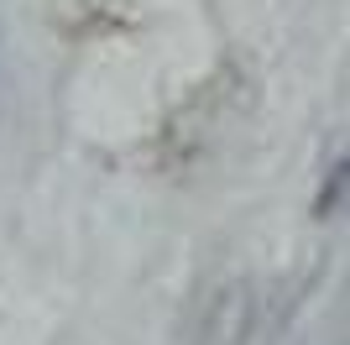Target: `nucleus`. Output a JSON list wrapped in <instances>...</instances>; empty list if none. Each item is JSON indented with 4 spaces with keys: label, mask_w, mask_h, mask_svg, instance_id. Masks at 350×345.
<instances>
[{
    "label": "nucleus",
    "mask_w": 350,
    "mask_h": 345,
    "mask_svg": "<svg viewBox=\"0 0 350 345\" xmlns=\"http://www.w3.org/2000/svg\"><path fill=\"white\" fill-rule=\"evenodd\" d=\"M131 16V0H47V21L68 37H100Z\"/></svg>",
    "instance_id": "obj_2"
},
{
    "label": "nucleus",
    "mask_w": 350,
    "mask_h": 345,
    "mask_svg": "<svg viewBox=\"0 0 350 345\" xmlns=\"http://www.w3.org/2000/svg\"><path fill=\"white\" fill-rule=\"evenodd\" d=\"M219 105H225V73H219L215 84H204L199 100H189L173 115V126L162 136V162H167V168H189V162L199 157V146L219 131Z\"/></svg>",
    "instance_id": "obj_1"
},
{
    "label": "nucleus",
    "mask_w": 350,
    "mask_h": 345,
    "mask_svg": "<svg viewBox=\"0 0 350 345\" xmlns=\"http://www.w3.org/2000/svg\"><path fill=\"white\" fill-rule=\"evenodd\" d=\"M241 314H246V298H241V283H215L199 298V340L204 345H230L241 330Z\"/></svg>",
    "instance_id": "obj_3"
}]
</instances>
